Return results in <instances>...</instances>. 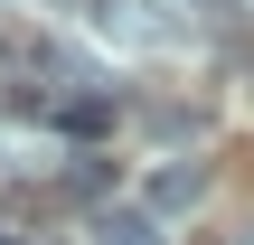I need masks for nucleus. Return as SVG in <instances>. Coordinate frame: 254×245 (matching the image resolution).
<instances>
[{
    "label": "nucleus",
    "instance_id": "nucleus-2",
    "mask_svg": "<svg viewBox=\"0 0 254 245\" xmlns=\"http://www.w3.org/2000/svg\"><path fill=\"white\" fill-rule=\"evenodd\" d=\"M47 113H57V132H85V142L113 132V94H57Z\"/></svg>",
    "mask_w": 254,
    "mask_h": 245
},
{
    "label": "nucleus",
    "instance_id": "nucleus-1",
    "mask_svg": "<svg viewBox=\"0 0 254 245\" xmlns=\"http://www.w3.org/2000/svg\"><path fill=\"white\" fill-rule=\"evenodd\" d=\"M198 198H207V161H160L141 179V217H189Z\"/></svg>",
    "mask_w": 254,
    "mask_h": 245
},
{
    "label": "nucleus",
    "instance_id": "nucleus-3",
    "mask_svg": "<svg viewBox=\"0 0 254 245\" xmlns=\"http://www.w3.org/2000/svg\"><path fill=\"white\" fill-rule=\"evenodd\" d=\"M104 189H113V161L104 151H75L66 161V198H104Z\"/></svg>",
    "mask_w": 254,
    "mask_h": 245
}]
</instances>
